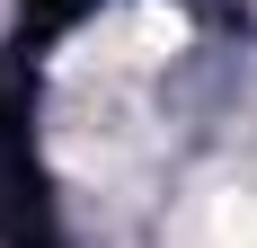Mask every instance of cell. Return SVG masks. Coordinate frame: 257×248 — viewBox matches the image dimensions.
I'll list each match as a JSON object with an SVG mask.
<instances>
[{
	"label": "cell",
	"mask_w": 257,
	"mask_h": 248,
	"mask_svg": "<svg viewBox=\"0 0 257 248\" xmlns=\"http://www.w3.org/2000/svg\"><path fill=\"white\" fill-rule=\"evenodd\" d=\"M186 45V18L169 9V0H133V9H115V18L98 27V62L106 71H142V62H169V53Z\"/></svg>",
	"instance_id": "6da1fadb"
},
{
	"label": "cell",
	"mask_w": 257,
	"mask_h": 248,
	"mask_svg": "<svg viewBox=\"0 0 257 248\" xmlns=\"http://www.w3.org/2000/svg\"><path fill=\"white\" fill-rule=\"evenodd\" d=\"M186 248H257V195L248 186H213L186 222Z\"/></svg>",
	"instance_id": "7a4b0ae2"
}]
</instances>
